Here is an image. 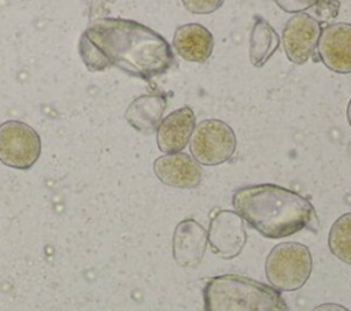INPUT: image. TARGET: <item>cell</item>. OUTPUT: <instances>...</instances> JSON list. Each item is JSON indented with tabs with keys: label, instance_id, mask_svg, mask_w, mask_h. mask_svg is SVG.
I'll use <instances>...</instances> for the list:
<instances>
[{
	"label": "cell",
	"instance_id": "cell-21",
	"mask_svg": "<svg viewBox=\"0 0 351 311\" xmlns=\"http://www.w3.org/2000/svg\"><path fill=\"white\" fill-rule=\"evenodd\" d=\"M347 121H348V123L351 126V100H350V103L347 105Z\"/></svg>",
	"mask_w": 351,
	"mask_h": 311
},
{
	"label": "cell",
	"instance_id": "cell-15",
	"mask_svg": "<svg viewBox=\"0 0 351 311\" xmlns=\"http://www.w3.org/2000/svg\"><path fill=\"white\" fill-rule=\"evenodd\" d=\"M280 36L271 25L261 16H255L250 33V62L262 67L280 47Z\"/></svg>",
	"mask_w": 351,
	"mask_h": 311
},
{
	"label": "cell",
	"instance_id": "cell-12",
	"mask_svg": "<svg viewBox=\"0 0 351 311\" xmlns=\"http://www.w3.org/2000/svg\"><path fill=\"white\" fill-rule=\"evenodd\" d=\"M196 126V116L191 107L185 105L162 119L156 130V144L162 152H181L189 142Z\"/></svg>",
	"mask_w": 351,
	"mask_h": 311
},
{
	"label": "cell",
	"instance_id": "cell-14",
	"mask_svg": "<svg viewBox=\"0 0 351 311\" xmlns=\"http://www.w3.org/2000/svg\"><path fill=\"white\" fill-rule=\"evenodd\" d=\"M166 104V96L162 93L141 95L130 103L125 112V118L136 130L151 134L158 130Z\"/></svg>",
	"mask_w": 351,
	"mask_h": 311
},
{
	"label": "cell",
	"instance_id": "cell-4",
	"mask_svg": "<svg viewBox=\"0 0 351 311\" xmlns=\"http://www.w3.org/2000/svg\"><path fill=\"white\" fill-rule=\"evenodd\" d=\"M313 271L308 248L300 242L285 241L269 252L265 263L266 278L276 290L293 292L300 289Z\"/></svg>",
	"mask_w": 351,
	"mask_h": 311
},
{
	"label": "cell",
	"instance_id": "cell-16",
	"mask_svg": "<svg viewBox=\"0 0 351 311\" xmlns=\"http://www.w3.org/2000/svg\"><path fill=\"white\" fill-rule=\"evenodd\" d=\"M328 245L337 259L351 264V212L335 221L329 230Z\"/></svg>",
	"mask_w": 351,
	"mask_h": 311
},
{
	"label": "cell",
	"instance_id": "cell-13",
	"mask_svg": "<svg viewBox=\"0 0 351 311\" xmlns=\"http://www.w3.org/2000/svg\"><path fill=\"white\" fill-rule=\"evenodd\" d=\"M173 48L188 62L204 63L213 53L214 38L210 30L203 25L186 23L176 29Z\"/></svg>",
	"mask_w": 351,
	"mask_h": 311
},
{
	"label": "cell",
	"instance_id": "cell-18",
	"mask_svg": "<svg viewBox=\"0 0 351 311\" xmlns=\"http://www.w3.org/2000/svg\"><path fill=\"white\" fill-rule=\"evenodd\" d=\"M182 4L186 7V10H189L191 12H196V14H208L215 11L217 8H219L222 5V1H182Z\"/></svg>",
	"mask_w": 351,
	"mask_h": 311
},
{
	"label": "cell",
	"instance_id": "cell-11",
	"mask_svg": "<svg viewBox=\"0 0 351 311\" xmlns=\"http://www.w3.org/2000/svg\"><path fill=\"white\" fill-rule=\"evenodd\" d=\"M207 230L195 219L181 221L173 233V258L181 267H196L207 248Z\"/></svg>",
	"mask_w": 351,
	"mask_h": 311
},
{
	"label": "cell",
	"instance_id": "cell-3",
	"mask_svg": "<svg viewBox=\"0 0 351 311\" xmlns=\"http://www.w3.org/2000/svg\"><path fill=\"white\" fill-rule=\"evenodd\" d=\"M204 311H289L278 290L267 284L236 275L213 277L203 288Z\"/></svg>",
	"mask_w": 351,
	"mask_h": 311
},
{
	"label": "cell",
	"instance_id": "cell-20",
	"mask_svg": "<svg viewBox=\"0 0 351 311\" xmlns=\"http://www.w3.org/2000/svg\"><path fill=\"white\" fill-rule=\"evenodd\" d=\"M311 311H350V310L346 308L344 306H340V304L325 303V304H319V306L314 307Z\"/></svg>",
	"mask_w": 351,
	"mask_h": 311
},
{
	"label": "cell",
	"instance_id": "cell-10",
	"mask_svg": "<svg viewBox=\"0 0 351 311\" xmlns=\"http://www.w3.org/2000/svg\"><path fill=\"white\" fill-rule=\"evenodd\" d=\"M154 173L167 186L192 189L200 185L203 178L202 166L184 152L167 153L154 162Z\"/></svg>",
	"mask_w": 351,
	"mask_h": 311
},
{
	"label": "cell",
	"instance_id": "cell-9",
	"mask_svg": "<svg viewBox=\"0 0 351 311\" xmlns=\"http://www.w3.org/2000/svg\"><path fill=\"white\" fill-rule=\"evenodd\" d=\"M317 52L322 63L339 74L351 73V23L336 22L321 30Z\"/></svg>",
	"mask_w": 351,
	"mask_h": 311
},
{
	"label": "cell",
	"instance_id": "cell-6",
	"mask_svg": "<svg viewBox=\"0 0 351 311\" xmlns=\"http://www.w3.org/2000/svg\"><path fill=\"white\" fill-rule=\"evenodd\" d=\"M41 140L37 132L21 121L0 125V162L5 166L27 170L38 159Z\"/></svg>",
	"mask_w": 351,
	"mask_h": 311
},
{
	"label": "cell",
	"instance_id": "cell-8",
	"mask_svg": "<svg viewBox=\"0 0 351 311\" xmlns=\"http://www.w3.org/2000/svg\"><path fill=\"white\" fill-rule=\"evenodd\" d=\"M319 34L321 23L310 14L292 15L287 21L281 36L287 58L295 64H304L317 51Z\"/></svg>",
	"mask_w": 351,
	"mask_h": 311
},
{
	"label": "cell",
	"instance_id": "cell-1",
	"mask_svg": "<svg viewBox=\"0 0 351 311\" xmlns=\"http://www.w3.org/2000/svg\"><path fill=\"white\" fill-rule=\"evenodd\" d=\"M78 51L90 71L115 66L143 79L166 73L174 62L170 44L159 33L122 18L93 22L82 33Z\"/></svg>",
	"mask_w": 351,
	"mask_h": 311
},
{
	"label": "cell",
	"instance_id": "cell-17",
	"mask_svg": "<svg viewBox=\"0 0 351 311\" xmlns=\"http://www.w3.org/2000/svg\"><path fill=\"white\" fill-rule=\"evenodd\" d=\"M339 5V1H314V4L311 5V16L318 22H328L337 15Z\"/></svg>",
	"mask_w": 351,
	"mask_h": 311
},
{
	"label": "cell",
	"instance_id": "cell-2",
	"mask_svg": "<svg viewBox=\"0 0 351 311\" xmlns=\"http://www.w3.org/2000/svg\"><path fill=\"white\" fill-rule=\"evenodd\" d=\"M232 204L243 221L267 238L315 230L318 225L315 208L304 196L274 184L241 186L234 190Z\"/></svg>",
	"mask_w": 351,
	"mask_h": 311
},
{
	"label": "cell",
	"instance_id": "cell-19",
	"mask_svg": "<svg viewBox=\"0 0 351 311\" xmlns=\"http://www.w3.org/2000/svg\"><path fill=\"white\" fill-rule=\"evenodd\" d=\"M314 1H277V5L287 12H296L300 14L303 10L311 8Z\"/></svg>",
	"mask_w": 351,
	"mask_h": 311
},
{
	"label": "cell",
	"instance_id": "cell-5",
	"mask_svg": "<svg viewBox=\"0 0 351 311\" xmlns=\"http://www.w3.org/2000/svg\"><path fill=\"white\" fill-rule=\"evenodd\" d=\"M237 147L233 129L221 119H204L195 126L189 140L192 158L204 166L228 162Z\"/></svg>",
	"mask_w": 351,
	"mask_h": 311
},
{
	"label": "cell",
	"instance_id": "cell-7",
	"mask_svg": "<svg viewBox=\"0 0 351 311\" xmlns=\"http://www.w3.org/2000/svg\"><path fill=\"white\" fill-rule=\"evenodd\" d=\"M207 241L211 251L222 259L239 256L247 242L243 218L232 210L218 211L210 219Z\"/></svg>",
	"mask_w": 351,
	"mask_h": 311
}]
</instances>
